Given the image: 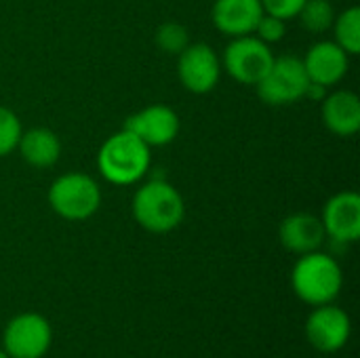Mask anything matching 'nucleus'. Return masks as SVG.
Returning a JSON list of instances; mask_svg holds the SVG:
<instances>
[{
    "mask_svg": "<svg viewBox=\"0 0 360 358\" xmlns=\"http://www.w3.org/2000/svg\"><path fill=\"white\" fill-rule=\"evenodd\" d=\"M150 162L152 148L127 129L110 135L97 152V169L112 186H133L141 181Z\"/></svg>",
    "mask_w": 360,
    "mask_h": 358,
    "instance_id": "nucleus-1",
    "label": "nucleus"
},
{
    "mask_svg": "<svg viewBox=\"0 0 360 358\" xmlns=\"http://www.w3.org/2000/svg\"><path fill=\"white\" fill-rule=\"evenodd\" d=\"M131 209L135 222L152 234H167L175 230L186 215V203L179 190L165 179H150L141 184L133 194Z\"/></svg>",
    "mask_w": 360,
    "mask_h": 358,
    "instance_id": "nucleus-2",
    "label": "nucleus"
},
{
    "mask_svg": "<svg viewBox=\"0 0 360 358\" xmlns=\"http://www.w3.org/2000/svg\"><path fill=\"white\" fill-rule=\"evenodd\" d=\"M344 285V274L338 260L323 251L300 255L291 272V287L295 295L310 304L323 306L333 304Z\"/></svg>",
    "mask_w": 360,
    "mask_h": 358,
    "instance_id": "nucleus-3",
    "label": "nucleus"
},
{
    "mask_svg": "<svg viewBox=\"0 0 360 358\" xmlns=\"http://www.w3.org/2000/svg\"><path fill=\"white\" fill-rule=\"evenodd\" d=\"M51 209L68 222H84L101 207L99 184L80 171L59 175L49 188Z\"/></svg>",
    "mask_w": 360,
    "mask_h": 358,
    "instance_id": "nucleus-4",
    "label": "nucleus"
},
{
    "mask_svg": "<svg viewBox=\"0 0 360 358\" xmlns=\"http://www.w3.org/2000/svg\"><path fill=\"white\" fill-rule=\"evenodd\" d=\"M310 78L302 57L274 55L268 74L257 84V95L268 106H291L306 97Z\"/></svg>",
    "mask_w": 360,
    "mask_h": 358,
    "instance_id": "nucleus-5",
    "label": "nucleus"
},
{
    "mask_svg": "<svg viewBox=\"0 0 360 358\" xmlns=\"http://www.w3.org/2000/svg\"><path fill=\"white\" fill-rule=\"evenodd\" d=\"M272 61L274 53L270 44L262 42L255 34L232 38L221 55V68L228 76L247 87H257L268 74Z\"/></svg>",
    "mask_w": 360,
    "mask_h": 358,
    "instance_id": "nucleus-6",
    "label": "nucleus"
},
{
    "mask_svg": "<svg viewBox=\"0 0 360 358\" xmlns=\"http://www.w3.org/2000/svg\"><path fill=\"white\" fill-rule=\"evenodd\" d=\"M53 342V329L42 314L23 312L8 321L2 333V350L8 358H42Z\"/></svg>",
    "mask_w": 360,
    "mask_h": 358,
    "instance_id": "nucleus-7",
    "label": "nucleus"
},
{
    "mask_svg": "<svg viewBox=\"0 0 360 358\" xmlns=\"http://www.w3.org/2000/svg\"><path fill=\"white\" fill-rule=\"evenodd\" d=\"M221 57L207 42H190L177 55V76L186 91L194 95L211 93L221 78Z\"/></svg>",
    "mask_w": 360,
    "mask_h": 358,
    "instance_id": "nucleus-8",
    "label": "nucleus"
},
{
    "mask_svg": "<svg viewBox=\"0 0 360 358\" xmlns=\"http://www.w3.org/2000/svg\"><path fill=\"white\" fill-rule=\"evenodd\" d=\"M316 310L308 317L306 321V338L316 348L319 352L333 354L340 352L352 333V323L346 310L333 306V304H323L314 306Z\"/></svg>",
    "mask_w": 360,
    "mask_h": 358,
    "instance_id": "nucleus-9",
    "label": "nucleus"
},
{
    "mask_svg": "<svg viewBox=\"0 0 360 358\" xmlns=\"http://www.w3.org/2000/svg\"><path fill=\"white\" fill-rule=\"evenodd\" d=\"M122 129L131 131L150 148L169 146L179 135V116L173 108L165 103H152L135 114H131Z\"/></svg>",
    "mask_w": 360,
    "mask_h": 358,
    "instance_id": "nucleus-10",
    "label": "nucleus"
},
{
    "mask_svg": "<svg viewBox=\"0 0 360 358\" xmlns=\"http://www.w3.org/2000/svg\"><path fill=\"white\" fill-rule=\"evenodd\" d=\"M327 236L338 245H352L360 238V196L352 190L331 196L321 215Z\"/></svg>",
    "mask_w": 360,
    "mask_h": 358,
    "instance_id": "nucleus-11",
    "label": "nucleus"
},
{
    "mask_svg": "<svg viewBox=\"0 0 360 358\" xmlns=\"http://www.w3.org/2000/svg\"><path fill=\"white\" fill-rule=\"evenodd\" d=\"M310 82L325 89L335 87L344 80L350 68V55L335 40H321L312 44L302 57Z\"/></svg>",
    "mask_w": 360,
    "mask_h": 358,
    "instance_id": "nucleus-12",
    "label": "nucleus"
},
{
    "mask_svg": "<svg viewBox=\"0 0 360 358\" xmlns=\"http://www.w3.org/2000/svg\"><path fill=\"white\" fill-rule=\"evenodd\" d=\"M262 15V0H215L211 6L213 25L230 38L253 34Z\"/></svg>",
    "mask_w": 360,
    "mask_h": 358,
    "instance_id": "nucleus-13",
    "label": "nucleus"
},
{
    "mask_svg": "<svg viewBox=\"0 0 360 358\" xmlns=\"http://www.w3.org/2000/svg\"><path fill=\"white\" fill-rule=\"evenodd\" d=\"M278 238L287 251L304 255L319 251L327 238V232L321 217L312 213H293L283 219L278 228Z\"/></svg>",
    "mask_w": 360,
    "mask_h": 358,
    "instance_id": "nucleus-14",
    "label": "nucleus"
},
{
    "mask_svg": "<svg viewBox=\"0 0 360 358\" xmlns=\"http://www.w3.org/2000/svg\"><path fill=\"white\" fill-rule=\"evenodd\" d=\"M323 124L338 137H352L360 129V99L354 91H333L321 101Z\"/></svg>",
    "mask_w": 360,
    "mask_h": 358,
    "instance_id": "nucleus-15",
    "label": "nucleus"
},
{
    "mask_svg": "<svg viewBox=\"0 0 360 358\" xmlns=\"http://www.w3.org/2000/svg\"><path fill=\"white\" fill-rule=\"evenodd\" d=\"M17 150L30 167L49 169L61 156V141L55 131L46 127H34L21 133Z\"/></svg>",
    "mask_w": 360,
    "mask_h": 358,
    "instance_id": "nucleus-16",
    "label": "nucleus"
},
{
    "mask_svg": "<svg viewBox=\"0 0 360 358\" xmlns=\"http://www.w3.org/2000/svg\"><path fill=\"white\" fill-rule=\"evenodd\" d=\"M333 34L335 42L348 53V55H359L360 53V8L350 6L344 13L335 15L333 21Z\"/></svg>",
    "mask_w": 360,
    "mask_h": 358,
    "instance_id": "nucleus-17",
    "label": "nucleus"
},
{
    "mask_svg": "<svg viewBox=\"0 0 360 358\" xmlns=\"http://www.w3.org/2000/svg\"><path fill=\"white\" fill-rule=\"evenodd\" d=\"M297 17H300V23L304 30H308L312 34H323V32L331 30V25L335 21V11L329 0H306L297 13Z\"/></svg>",
    "mask_w": 360,
    "mask_h": 358,
    "instance_id": "nucleus-18",
    "label": "nucleus"
},
{
    "mask_svg": "<svg viewBox=\"0 0 360 358\" xmlns=\"http://www.w3.org/2000/svg\"><path fill=\"white\" fill-rule=\"evenodd\" d=\"M154 42L156 46L167 53V55H179L188 44H190V34L188 30L177 23V21H165L158 25L156 34H154Z\"/></svg>",
    "mask_w": 360,
    "mask_h": 358,
    "instance_id": "nucleus-19",
    "label": "nucleus"
},
{
    "mask_svg": "<svg viewBox=\"0 0 360 358\" xmlns=\"http://www.w3.org/2000/svg\"><path fill=\"white\" fill-rule=\"evenodd\" d=\"M21 133H23V127H21L19 116L13 110L0 106V158L17 150Z\"/></svg>",
    "mask_w": 360,
    "mask_h": 358,
    "instance_id": "nucleus-20",
    "label": "nucleus"
},
{
    "mask_svg": "<svg viewBox=\"0 0 360 358\" xmlns=\"http://www.w3.org/2000/svg\"><path fill=\"white\" fill-rule=\"evenodd\" d=\"M262 42L266 44H274V42H281L287 34V21L285 19H278L274 15H268L264 13L259 23L255 25V32H253Z\"/></svg>",
    "mask_w": 360,
    "mask_h": 358,
    "instance_id": "nucleus-21",
    "label": "nucleus"
},
{
    "mask_svg": "<svg viewBox=\"0 0 360 358\" xmlns=\"http://www.w3.org/2000/svg\"><path fill=\"white\" fill-rule=\"evenodd\" d=\"M304 2L306 0H262V6H264V13L287 21V19L297 17Z\"/></svg>",
    "mask_w": 360,
    "mask_h": 358,
    "instance_id": "nucleus-22",
    "label": "nucleus"
},
{
    "mask_svg": "<svg viewBox=\"0 0 360 358\" xmlns=\"http://www.w3.org/2000/svg\"><path fill=\"white\" fill-rule=\"evenodd\" d=\"M0 358H8V354H6V352H4L2 348H0Z\"/></svg>",
    "mask_w": 360,
    "mask_h": 358,
    "instance_id": "nucleus-23",
    "label": "nucleus"
}]
</instances>
